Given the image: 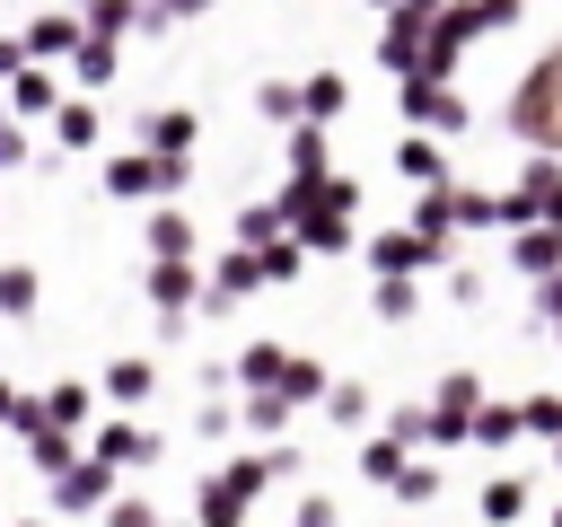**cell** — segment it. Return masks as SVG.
Instances as JSON below:
<instances>
[{
    "label": "cell",
    "instance_id": "cell-1",
    "mask_svg": "<svg viewBox=\"0 0 562 527\" xmlns=\"http://www.w3.org/2000/svg\"><path fill=\"white\" fill-rule=\"evenodd\" d=\"M281 202H290V228H299V246H307V255H351L360 211H351V202H334V193H325V176H316V184H307V176H281Z\"/></svg>",
    "mask_w": 562,
    "mask_h": 527
},
{
    "label": "cell",
    "instance_id": "cell-2",
    "mask_svg": "<svg viewBox=\"0 0 562 527\" xmlns=\"http://www.w3.org/2000/svg\"><path fill=\"white\" fill-rule=\"evenodd\" d=\"M509 132L536 141V149H562V44L536 53V70L518 79V97H509Z\"/></svg>",
    "mask_w": 562,
    "mask_h": 527
},
{
    "label": "cell",
    "instance_id": "cell-3",
    "mask_svg": "<svg viewBox=\"0 0 562 527\" xmlns=\"http://www.w3.org/2000/svg\"><path fill=\"white\" fill-rule=\"evenodd\" d=\"M202 290H211V272H202L193 255H149V272H140V299L158 307L167 334H184V325L202 316Z\"/></svg>",
    "mask_w": 562,
    "mask_h": 527
},
{
    "label": "cell",
    "instance_id": "cell-4",
    "mask_svg": "<svg viewBox=\"0 0 562 527\" xmlns=\"http://www.w3.org/2000/svg\"><path fill=\"white\" fill-rule=\"evenodd\" d=\"M263 483H281V474H272V457L255 448V457L220 466V474H211V483L193 492V518H202V527H228V518H246V509L263 501Z\"/></svg>",
    "mask_w": 562,
    "mask_h": 527
},
{
    "label": "cell",
    "instance_id": "cell-5",
    "mask_svg": "<svg viewBox=\"0 0 562 527\" xmlns=\"http://www.w3.org/2000/svg\"><path fill=\"white\" fill-rule=\"evenodd\" d=\"M88 448H97L105 466H123V474H149V466L167 457V439H158V430H149V422L132 413V404H114V413H97V439H88Z\"/></svg>",
    "mask_w": 562,
    "mask_h": 527
},
{
    "label": "cell",
    "instance_id": "cell-6",
    "mask_svg": "<svg viewBox=\"0 0 562 527\" xmlns=\"http://www.w3.org/2000/svg\"><path fill=\"white\" fill-rule=\"evenodd\" d=\"M114 483H123V466H105L97 448L70 466V474H53V492H44V509L53 518H105V501H114Z\"/></svg>",
    "mask_w": 562,
    "mask_h": 527
},
{
    "label": "cell",
    "instance_id": "cell-7",
    "mask_svg": "<svg viewBox=\"0 0 562 527\" xmlns=\"http://www.w3.org/2000/svg\"><path fill=\"white\" fill-rule=\"evenodd\" d=\"M395 105H404V123H430V132H465L474 123V105L457 97V79H430V70H404Z\"/></svg>",
    "mask_w": 562,
    "mask_h": 527
},
{
    "label": "cell",
    "instance_id": "cell-8",
    "mask_svg": "<svg viewBox=\"0 0 562 527\" xmlns=\"http://www.w3.org/2000/svg\"><path fill=\"white\" fill-rule=\"evenodd\" d=\"M255 290H272V272H263V255H255V246L237 237V246H220V264H211V290H202V316L220 325V316H228V307H246Z\"/></svg>",
    "mask_w": 562,
    "mask_h": 527
},
{
    "label": "cell",
    "instance_id": "cell-9",
    "mask_svg": "<svg viewBox=\"0 0 562 527\" xmlns=\"http://www.w3.org/2000/svg\"><path fill=\"white\" fill-rule=\"evenodd\" d=\"M422 44H430V9L395 0V9H386V26H378V61L404 79V70H422Z\"/></svg>",
    "mask_w": 562,
    "mask_h": 527
},
{
    "label": "cell",
    "instance_id": "cell-10",
    "mask_svg": "<svg viewBox=\"0 0 562 527\" xmlns=\"http://www.w3.org/2000/svg\"><path fill=\"white\" fill-rule=\"evenodd\" d=\"M439 264H448V255H439V237H422L413 220L369 237V272H439Z\"/></svg>",
    "mask_w": 562,
    "mask_h": 527
},
{
    "label": "cell",
    "instance_id": "cell-11",
    "mask_svg": "<svg viewBox=\"0 0 562 527\" xmlns=\"http://www.w3.org/2000/svg\"><path fill=\"white\" fill-rule=\"evenodd\" d=\"M509 272H527V281L562 272V220H527V228H509Z\"/></svg>",
    "mask_w": 562,
    "mask_h": 527
},
{
    "label": "cell",
    "instance_id": "cell-12",
    "mask_svg": "<svg viewBox=\"0 0 562 527\" xmlns=\"http://www.w3.org/2000/svg\"><path fill=\"white\" fill-rule=\"evenodd\" d=\"M79 35H88L79 9H35V18H26V53H35V61H70Z\"/></svg>",
    "mask_w": 562,
    "mask_h": 527
},
{
    "label": "cell",
    "instance_id": "cell-13",
    "mask_svg": "<svg viewBox=\"0 0 562 527\" xmlns=\"http://www.w3.org/2000/svg\"><path fill=\"white\" fill-rule=\"evenodd\" d=\"M123 44H132V35H97V26H88V35H79V53H70V79H79L88 97H97V88H114V79H123Z\"/></svg>",
    "mask_w": 562,
    "mask_h": 527
},
{
    "label": "cell",
    "instance_id": "cell-14",
    "mask_svg": "<svg viewBox=\"0 0 562 527\" xmlns=\"http://www.w3.org/2000/svg\"><path fill=\"white\" fill-rule=\"evenodd\" d=\"M325 132H334V123H316V114L290 123V141H281V176H307V184L334 176V141H325Z\"/></svg>",
    "mask_w": 562,
    "mask_h": 527
},
{
    "label": "cell",
    "instance_id": "cell-15",
    "mask_svg": "<svg viewBox=\"0 0 562 527\" xmlns=\"http://www.w3.org/2000/svg\"><path fill=\"white\" fill-rule=\"evenodd\" d=\"M395 176H404V184H448V149H439L430 123H404V141H395Z\"/></svg>",
    "mask_w": 562,
    "mask_h": 527
},
{
    "label": "cell",
    "instance_id": "cell-16",
    "mask_svg": "<svg viewBox=\"0 0 562 527\" xmlns=\"http://www.w3.org/2000/svg\"><path fill=\"white\" fill-rule=\"evenodd\" d=\"M79 457H88V448H79V430H70V422H53V413H44V422L26 430V466H35L44 483H53V474H70Z\"/></svg>",
    "mask_w": 562,
    "mask_h": 527
},
{
    "label": "cell",
    "instance_id": "cell-17",
    "mask_svg": "<svg viewBox=\"0 0 562 527\" xmlns=\"http://www.w3.org/2000/svg\"><path fill=\"white\" fill-rule=\"evenodd\" d=\"M97 141H105L97 97H88V88H79V97H61V105H53V149H61V158H79V149H97Z\"/></svg>",
    "mask_w": 562,
    "mask_h": 527
},
{
    "label": "cell",
    "instance_id": "cell-18",
    "mask_svg": "<svg viewBox=\"0 0 562 527\" xmlns=\"http://www.w3.org/2000/svg\"><path fill=\"white\" fill-rule=\"evenodd\" d=\"M0 97H9L26 123H53V105H61V79H53V61H26V70H18Z\"/></svg>",
    "mask_w": 562,
    "mask_h": 527
},
{
    "label": "cell",
    "instance_id": "cell-19",
    "mask_svg": "<svg viewBox=\"0 0 562 527\" xmlns=\"http://www.w3.org/2000/svg\"><path fill=\"white\" fill-rule=\"evenodd\" d=\"M132 141H149V149H202V114L193 105H158V114L132 123Z\"/></svg>",
    "mask_w": 562,
    "mask_h": 527
},
{
    "label": "cell",
    "instance_id": "cell-20",
    "mask_svg": "<svg viewBox=\"0 0 562 527\" xmlns=\"http://www.w3.org/2000/svg\"><path fill=\"white\" fill-rule=\"evenodd\" d=\"M369 316L378 325H413L422 316V272H378L369 281Z\"/></svg>",
    "mask_w": 562,
    "mask_h": 527
},
{
    "label": "cell",
    "instance_id": "cell-21",
    "mask_svg": "<svg viewBox=\"0 0 562 527\" xmlns=\"http://www.w3.org/2000/svg\"><path fill=\"white\" fill-rule=\"evenodd\" d=\"M97 386H105V404H132V413H140V404L158 395V369H149V351H123V360H105Z\"/></svg>",
    "mask_w": 562,
    "mask_h": 527
},
{
    "label": "cell",
    "instance_id": "cell-22",
    "mask_svg": "<svg viewBox=\"0 0 562 527\" xmlns=\"http://www.w3.org/2000/svg\"><path fill=\"white\" fill-rule=\"evenodd\" d=\"M290 413H299V395H290V386H246V404H237L246 439H281V430H290Z\"/></svg>",
    "mask_w": 562,
    "mask_h": 527
},
{
    "label": "cell",
    "instance_id": "cell-23",
    "mask_svg": "<svg viewBox=\"0 0 562 527\" xmlns=\"http://www.w3.org/2000/svg\"><path fill=\"white\" fill-rule=\"evenodd\" d=\"M316 413H325L334 430H369V422H378V395H369V378H334Z\"/></svg>",
    "mask_w": 562,
    "mask_h": 527
},
{
    "label": "cell",
    "instance_id": "cell-24",
    "mask_svg": "<svg viewBox=\"0 0 562 527\" xmlns=\"http://www.w3.org/2000/svg\"><path fill=\"white\" fill-rule=\"evenodd\" d=\"M518 439H527V404H492V395H483V404H474V448L501 457V448H518Z\"/></svg>",
    "mask_w": 562,
    "mask_h": 527
},
{
    "label": "cell",
    "instance_id": "cell-25",
    "mask_svg": "<svg viewBox=\"0 0 562 527\" xmlns=\"http://www.w3.org/2000/svg\"><path fill=\"white\" fill-rule=\"evenodd\" d=\"M255 114H263V123H281V132H290V123H307V79H255Z\"/></svg>",
    "mask_w": 562,
    "mask_h": 527
},
{
    "label": "cell",
    "instance_id": "cell-26",
    "mask_svg": "<svg viewBox=\"0 0 562 527\" xmlns=\"http://www.w3.org/2000/svg\"><path fill=\"white\" fill-rule=\"evenodd\" d=\"M439 483H448V474L430 466V448H413V457H404V474H395L386 492H395V509H430V501H439Z\"/></svg>",
    "mask_w": 562,
    "mask_h": 527
},
{
    "label": "cell",
    "instance_id": "cell-27",
    "mask_svg": "<svg viewBox=\"0 0 562 527\" xmlns=\"http://www.w3.org/2000/svg\"><path fill=\"white\" fill-rule=\"evenodd\" d=\"M527 474H492L483 492H474V509H483V527H509V518H527Z\"/></svg>",
    "mask_w": 562,
    "mask_h": 527
},
{
    "label": "cell",
    "instance_id": "cell-28",
    "mask_svg": "<svg viewBox=\"0 0 562 527\" xmlns=\"http://www.w3.org/2000/svg\"><path fill=\"white\" fill-rule=\"evenodd\" d=\"M97 404H105V386H79V378L44 386V413H53V422H70V430H88V422H97Z\"/></svg>",
    "mask_w": 562,
    "mask_h": 527
},
{
    "label": "cell",
    "instance_id": "cell-29",
    "mask_svg": "<svg viewBox=\"0 0 562 527\" xmlns=\"http://www.w3.org/2000/svg\"><path fill=\"white\" fill-rule=\"evenodd\" d=\"M404 457H413V448H404V439L378 422V430L360 439V483H395V474H404Z\"/></svg>",
    "mask_w": 562,
    "mask_h": 527
},
{
    "label": "cell",
    "instance_id": "cell-30",
    "mask_svg": "<svg viewBox=\"0 0 562 527\" xmlns=\"http://www.w3.org/2000/svg\"><path fill=\"white\" fill-rule=\"evenodd\" d=\"M140 246H149V255H193V246H202V228H193L184 211H149V228H140Z\"/></svg>",
    "mask_w": 562,
    "mask_h": 527
},
{
    "label": "cell",
    "instance_id": "cell-31",
    "mask_svg": "<svg viewBox=\"0 0 562 527\" xmlns=\"http://www.w3.org/2000/svg\"><path fill=\"white\" fill-rule=\"evenodd\" d=\"M237 237H246V246L290 237V202H281V193H272V202H246V211H237Z\"/></svg>",
    "mask_w": 562,
    "mask_h": 527
},
{
    "label": "cell",
    "instance_id": "cell-32",
    "mask_svg": "<svg viewBox=\"0 0 562 527\" xmlns=\"http://www.w3.org/2000/svg\"><path fill=\"white\" fill-rule=\"evenodd\" d=\"M281 386H290V395H299V413H307V404H325V386H334V369H325L316 351H290V369H281Z\"/></svg>",
    "mask_w": 562,
    "mask_h": 527
},
{
    "label": "cell",
    "instance_id": "cell-33",
    "mask_svg": "<svg viewBox=\"0 0 562 527\" xmlns=\"http://www.w3.org/2000/svg\"><path fill=\"white\" fill-rule=\"evenodd\" d=\"M35 307H44L35 264H0V316H35Z\"/></svg>",
    "mask_w": 562,
    "mask_h": 527
},
{
    "label": "cell",
    "instance_id": "cell-34",
    "mask_svg": "<svg viewBox=\"0 0 562 527\" xmlns=\"http://www.w3.org/2000/svg\"><path fill=\"white\" fill-rule=\"evenodd\" d=\"M342 105H351V79L342 70H307V114L316 123H342Z\"/></svg>",
    "mask_w": 562,
    "mask_h": 527
},
{
    "label": "cell",
    "instance_id": "cell-35",
    "mask_svg": "<svg viewBox=\"0 0 562 527\" xmlns=\"http://www.w3.org/2000/svg\"><path fill=\"white\" fill-rule=\"evenodd\" d=\"M281 369H290L281 343H246V351H237V386H281Z\"/></svg>",
    "mask_w": 562,
    "mask_h": 527
},
{
    "label": "cell",
    "instance_id": "cell-36",
    "mask_svg": "<svg viewBox=\"0 0 562 527\" xmlns=\"http://www.w3.org/2000/svg\"><path fill=\"white\" fill-rule=\"evenodd\" d=\"M79 18L97 35H140V0H79Z\"/></svg>",
    "mask_w": 562,
    "mask_h": 527
},
{
    "label": "cell",
    "instance_id": "cell-37",
    "mask_svg": "<svg viewBox=\"0 0 562 527\" xmlns=\"http://www.w3.org/2000/svg\"><path fill=\"white\" fill-rule=\"evenodd\" d=\"M26 158H35V141H26V114H18L9 97H0V176H18Z\"/></svg>",
    "mask_w": 562,
    "mask_h": 527
},
{
    "label": "cell",
    "instance_id": "cell-38",
    "mask_svg": "<svg viewBox=\"0 0 562 527\" xmlns=\"http://www.w3.org/2000/svg\"><path fill=\"white\" fill-rule=\"evenodd\" d=\"M255 255H263V272H272L281 290H290V281L307 272V246H299V228H290V237H272V246H255Z\"/></svg>",
    "mask_w": 562,
    "mask_h": 527
},
{
    "label": "cell",
    "instance_id": "cell-39",
    "mask_svg": "<svg viewBox=\"0 0 562 527\" xmlns=\"http://www.w3.org/2000/svg\"><path fill=\"white\" fill-rule=\"evenodd\" d=\"M35 422H44V395H26V386H9V378H0V430H18V439H26Z\"/></svg>",
    "mask_w": 562,
    "mask_h": 527
},
{
    "label": "cell",
    "instance_id": "cell-40",
    "mask_svg": "<svg viewBox=\"0 0 562 527\" xmlns=\"http://www.w3.org/2000/svg\"><path fill=\"white\" fill-rule=\"evenodd\" d=\"M430 404H457V413H474V404H483V378H474V369H448V378L430 386Z\"/></svg>",
    "mask_w": 562,
    "mask_h": 527
},
{
    "label": "cell",
    "instance_id": "cell-41",
    "mask_svg": "<svg viewBox=\"0 0 562 527\" xmlns=\"http://www.w3.org/2000/svg\"><path fill=\"white\" fill-rule=\"evenodd\" d=\"M386 430H395L404 448H430V404H395V413H386Z\"/></svg>",
    "mask_w": 562,
    "mask_h": 527
},
{
    "label": "cell",
    "instance_id": "cell-42",
    "mask_svg": "<svg viewBox=\"0 0 562 527\" xmlns=\"http://www.w3.org/2000/svg\"><path fill=\"white\" fill-rule=\"evenodd\" d=\"M105 518H114V527H158V501H149V492H114Z\"/></svg>",
    "mask_w": 562,
    "mask_h": 527
},
{
    "label": "cell",
    "instance_id": "cell-43",
    "mask_svg": "<svg viewBox=\"0 0 562 527\" xmlns=\"http://www.w3.org/2000/svg\"><path fill=\"white\" fill-rule=\"evenodd\" d=\"M193 430H202V439H228V430H246V422H237V404H220V395H202V413H193Z\"/></svg>",
    "mask_w": 562,
    "mask_h": 527
},
{
    "label": "cell",
    "instance_id": "cell-44",
    "mask_svg": "<svg viewBox=\"0 0 562 527\" xmlns=\"http://www.w3.org/2000/svg\"><path fill=\"white\" fill-rule=\"evenodd\" d=\"M483 290H492V281H483L474 264H448V299H457V307H483Z\"/></svg>",
    "mask_w": 562,
    "mask_h": 527
},
{
    "label": "cell",
    "instance_id": "cell-45",
    "mask_svg": "<svg viewBox=\"0 0 562 527\" xmlns=\"http://www.w3.org/2000/svg\"><path fill=\"white\" fill-rule=\"evenodd\" d=\"M562 430V395H527V439H553Z\"/></svg>",
    "mask_w": 562,
    "mask_h": 527
},
{
    "label": "cell",
    "instance_id": "cell-46",
    "mask_svg": "<svg viewBox=\"0 0 562 527\" xmlns=\"http://www.w3.org/2000/svg\"><path fill=\"white\" fill-rule=\"evenodd\" d=\"M290 518H299V527H334V518H342V509H334V501H325V492H299V501H290Z\"/></svg>",
    "mask_w": 562,
    "mask_h": 527
},
{
    "label": "cell",
    "instance_id": "cell-47",
    "mask_svg": "<svg viewBox=\"0 0 562 527\" xmlns=\"http://www.w3.org/2000/svg\"><path fill=\"white\" fill-rule=\"evenodd\" d=\"M26 61H35V53H26V35H0V88H9Z\"/></svg>",
    "mask_w": 562,
    "mask_h": 527
},
{
    "label": "cell",
    "instance_id": "cell-48",
    "mask_svg": "<svg viewBox=\"0 0 562 527\" xmlns=\"http://www.w3.org/2000/svg\"><path fill=\"white\" fill-rule=\"evenodd\" d=\"M536 316H544V325L562 316V272H544V281H536Z\"/></svg>",
    "mask_w": 562,
    "mask_h": 527
},
{
    "label": "cell",
    "instance_id": "cell-49",
    "mask_svg": "<svg viewBox=\"0 0 562 527\" xmlns=\"http://www.w3.org/2000/svg\"><path fill=\"white\" fill-rule=\"evenodd\" d=\"M167 9H176V18H202V9H220V0H167Z\"/></svg>",
    "mask_w": 562,
    "mask_h": 527
},
{
    "label": "cell",
    "instance_id": "cell-50",
    "mask_svg": "<svg viewBox=\"0 0 562 527\" xmlns=\"http://www.w3.org/2000/svg\"><path fill=\"white\" fill-rule=\"evenodd\" d=\"M369 9H395V0H369Z\"/></svg>",
    "mask_w": 562,
    "mask_h": 527
}]
</instances>
